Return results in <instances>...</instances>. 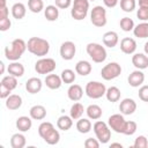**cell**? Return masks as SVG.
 I'll return each instance as SVG.
<instances>
[{"instance_id": "836d02e7", "label": "cell", "mask_w": 148, "mask_h": 148, "mask_svg": "<svg viewBox=\"0 0 148 148\" xmlns=\"http://www.w3.org/2000/svg\"><path fill=\"white\" fill-rule=\"evenodd\" d=\"M83 112H86L84 106H83L81 103L76 102V103H74V104L71 106V110H69V116H71V117H72L74 120H77V119H80V118L82 117Z\"/></svg>"}, {"instance_id": "3957f363", "label": "cell", "mask_w": 148, "mask_h": 148, "mask_svg": "<svg viewBox=\"0 0 148 148\" xmlns=\"http://www.w3.org/2000/svg\"><path fill=\"white\" fill-rule=\"evenodd\" d=\"M86 51H87L88 56L91 58V60L94 62H96V64L104 62L105 59H106V57H108V53H106L105 47L102 46L98 43H89V44H87Z\"/></svg>"}, {"instance_id": "1f68e13d", "label": "cell", "mask_w": 148, "mask_h": 148, "mask_svg": "<svg viewBox=\"0 0 148 148\" xmlns=\"http://www.w3.org/2000/svg\"><path fill=\"white\" fill-rule=\"evenodd\" d=\"M27 143V139L22 133H15L10 138V147L12 148H23Z\"/></svg>"}, {"instance_id": "f6af8a7d", "label": "cell", "mask_w": 148, "mask_h": 148, "mask_svg": "<svg viewBox=\"0 0 148 148\" xmlns=\"http://www.w3.org/2000/svg\"><path fill=\"white\" fill-rule=\"evenodd\" d=\"M83 145H84L86 148H98L99 145H101V142L97 140V138H96V139H94V138H88V139H86V141H84Z\"/></svg>"}, {"instance_id": "4fadbf2b", "label": "cell", "mask_w": 148, "mask_h": 148, "mask_svg": "<svg viewBox=\"0 0 148 148\" xmlns=\"http://www.w3.org/2000/svg\"><path fill=\"white\" fill-rule=\"evenodd\" d=\"M120 50L125 54H134L136 51V42L132 37H125L120 40Z\"/></svg>"}, {"instance_id": "603a6c76", "label": "cell", "mask_w": 148, "mask_h": 148, "mask_svg": "<svg viewBox=\"0 0 148 148\" xmlns=\"http://www.w3.org/2000/svg\"><path fill=\"white\" fill-rule=\"evenodd\" d=\"M91 71H92V66L87 60H80L75 65V72H76V74H79L81 76L89 75L91 73Z\"/></svg>"}, {"instance_id": "b9f144b4", "label": "cell", "mask_w": 148, "mask_h": 148, "mask_svg": "<svg viewBox=\"0 0 148 148\" xmlns=\"http://www.w3.org/2000/svg\"><path fill=\"white\" fill-rule=\"evenodd\" d=\"M134 148H147L148 147V139L145 135H139L135 138L134 143H133Z\"/></svg>"}, {"instance_id": "681fc988", "label": "cell", "mask_w": 148, "mask_h": 148, "mask_svg": "<svg viewBox=\"0 0 148 148\" xmlns=\"http://www.w3.org/2000/svg\"><path fill=\"white\" fill-rule=\"evenodd\" d=\"M118 2H119V0H103L104 6L108 7V8H113V7H116V6L118 5Z\"/></svg>"}, {"instance_id": "83f0119b", "label": "cell", "mask_w": 148, "mask_h": 148, "mask_svg": "<svg viewBox=\"0 0 148 148\" xmlns=\"http://www.w3.org/2000/svg\"><path fill=\"white\" fill-rule=\"evenodd\" d=\"M120 96H121V92H120V89L116 86H111L106 89V92H105V97L109 102L111 103H116L120 99Z\"/></svg>"}, {"instance_id": "8992f818", "label": "cell", "mask_w": 148, "mask_h": 148, "mask_svg": "<svg viewBox=\"0 0 148 148\" xmlns=\"http://www.w3.org/2000/svg\"><path fill=\"white\" fill-rule=\"evenodd\" d=\"M84 92L89 98L98 99V98H101V97H103L105 95L106 87H105L104 83H102L99 81H89L86 84Z\"/></svg>"}, {"instance_id": "d4e9b609", "label": "cell", "mask_w": 148, "mask_h": 148, "mask_svg": "<svg viewBox=\"0 0 148 148\" xmlns=\"http://www.w3.org/2000/svg\"><path fill=\"white\" fill-rule=\"evenodd\" d=\"M44 16L47 21L54 22L59 17V8L56 5H49L44 8Z\"/></svg>"}, {"instance_id": "484cf974", "label": "cell", "mask_w": 148, "mask_h": 148, "mask_svg": "<svg viewBox=\"0 0 148 148\" xmlns=\"http://www.w3.org/2000/svg\"><path fill=\"white\" fill-rule=\"evenodd\" d=\"M7 71L10 75H14L16 77H21L24 74V66L18 61H12L7 67Z\"/></svg>"}, {"instance_id": "2e32d148", "label": "cell", "mask_w": 148, "mask_h": 148, "mask_svg": "<svg viewBox=\"0 0 148 148\" xmlns=\"http://www.w3.org/2000/svg\"><path fill=\"white\" fill-rule=\"evenodd\" d=\"M132 64L136 69L148 68V56L146 53H134L132 56Z\"/></svg>"}, {"instance_id": "7bdbcfd3", "label": "cell", "mask_w": 148, "mask_h": 148, "mask_svg": "<svg viewBox=\"0 0 148 148\" xmlns=\"http://www.w3.org/2000/svg\"><path fill=\"white\" fill-rule=\"evenodd\" d=\"M52 127H54L52 123H50V121H43V123L38 126V134H39V136L42 138V136H43L49 130H51Z\"/></svg>"}, {"instance_id": "9c48e42d", "label": "cell", "mask_w": 148, "mask_h": 148, "mask_svg": "<svg viewBox=\"0 0 148 148\" xmlns=\"http://www.w3.org/2000/svg\"><path fill=\"white\" fill-rule=\"evenodd\" d=\"M120 74H121V66H120L118 62H116V61H112V62L106 64V65L101 69V76H102L105 81L114 80V79H117Z\"/></svg>"}, {"instance_id": "ab89813d", "label": "cell", "mask_w": 148, "mask_h": 148, "mask_svg": "<svg viewBox=\"0 0 148 148\" xmlns=\"http://www.w3.org/2000/svg\"><path fill=\"white\" fill-rule=\"evenodd\" d=\"M138 130V125L135 121L133 120H126V124H125V128H124V132L123 134L125 135H133Z\"/></svg>"}, {"instance_id": "bcb514c9", "label": "cell", "mask_w": 148, "mask_h": 148, "mask_svg": "<svg viewBox=\"0 0 148 148\" xmlns=\"http://www.w3.org/2000/svg\"><path fill=\"white\" fill-rule=\"evenodd\" d=\"M54 3H56V6L58 8L66 9V8H68L73 3V0H54Z\"/></svg>"}, {"instance_id": "ee69618b", "label": "cell", "mask_w": 148, "mask_h": 148, "mask_svg": "<svg viewBox=\"0 0 148 148\" xmlns=\"http://www.w3.org/2000/svg\"><path fill=\"white\" fill-rule=\"evenodd\" d=\"M139 98L142 102H148V84H143L139 88Z\"/></svg>"}, {"instance_id": "6da1fadb", "label": "cell", "mask_w": 148, "mask_h": 148, "mask_svg": "<svg viewBox=\"0 0 148 148\" xmlns=\"http://www.w3.org/2000/svg\"><path fill=\"white\" fill-rule=\"evenodd\" d=\"M27 50L37 57H45L50 51V43L40 37H30L27 42Z\"/></svg>"}, {"instance_id": "11a10c76", "label": "cell", "mask_w": 148, "mask_h": 148, "mask_svg": "<svg viewBox=\"0 0 148 148\" xmlns=\"http://www.w3.org/2000/svg\"><path fill=\"white\" fill-rule=\"evenodd\" d=\"M0 67H1V72H0V73L3 74V73H5V64H3L2 61H0Z\"/></svg>"}, {"instance_id": "8fae6325", "label": "cell", "mask_w": 148, "mask_h": 148, "mask_svg": "<svg viewBox=\"0 0 148 148\" xmlns=\"http://www.w3.org/2000/svg\"><path fill=\"white\" fill-rule=\"evenodd\" d=\"M59 52L64 60H72L76 53V45L71 40H66L60 45Z\"/></svg>"}, {"instance_id": "db71d44e", "label": "cell", "mask_w": 148, "mask_h": 148, "mask_svg": "<svg viewBox=\"0 0 148 148\" xmlns=\"http://www.w3.org/2000/svg\"><path fill=\"white\" fill-rule=\"evenodd\" d=\"M143 51H145V53L148 56V42H146V43H145V46H143Z\"/></svg>"}, {"instance_id": "52a82bcc", "label": "cell", "mask_w": 148, "mask_h": 148, "mask_svg": "<svg viewBox=\"0 0 148 148\" xmlns=\"http://www.w3.org/2000/svg\"><path fill=\"white\" fill-rule=\"evenodd\" d=\"M90 21L92 25L97 28H102L106 24V9L103 6H95L90 12Z\"/></svg>"}, {"instance_id": "ba28073f", "label": "cell", "mask_w": 148, "mask_h": 148, "mask_svg": "<svg viewBox=\"0 0 148 148\" xmlns=\"http://www.w3.org/2000/svg\"><path fill=\"white\" fill-rule=\"evenodd\" d=\"M57 67V64H56V60L52 59V58H40L39 60L36 61L35 64V71L38 73V74H42V75H47L50 73H52Z\"/></svg>"}, {"instance_id": "9a60e30c", "label": "cell", "mask_w": 148, "mask_h": 148, "mask_svg": "<svg viewBox=\"0 0 148 148\" xmlns=\"http://www.w3.org/2000/svg\"><path fill=\"white\" fill-rule=\"evenodd\" d=\"M42 88H43V82L39 77H30L25 82V89L31 95L39 92L42 90Z\"/></svg>"}, {"instance_id": "816d5d0a", "label": "cell", "mask_w": 148, "mask_h": 148, "mask_svg": "<svg viewBox=\"0 0 148 148\" xmlns=\"http://www.w3.org/2000/svg\"><path fill=\"white\" fill-rule=\"evenodd\" d=\"M139 6H148V0H139Z\"/></svg>"}, {"instance_id": "7a4b0ae2", "label": "cell", "mask_w": 148, "mask_h": 148, "mask_svg": "<svg viewBox=\"0 0 148 148\" xmlns=\"http://www.w3.org/2000/svg\"><path fill=\"white\" fill-rule=\"evenodd\" d=\"M27 50V43L22 38L14 39L5 47V57L9 61H17Z\"/></svg>"}, {"instance_id": "4316f807", "label": "cell", "mask_w": 148, "mask_h": 148, "mask_svg": "<svg viewBox=\"0 0 148 148\" xmlns=\"http://www.w3.org/2000/svg\"><path fill=\"white\" fill-rule=\"evenodd\" d=\"M86 113L88 116L89 119H92V120H98L102 114H103V111H102V108L97 104H90L87 109H86Z\"/></svg>"}, {"instance_id": "e575fe53", "label": "cell", "mask_w": 148, "mask_h": 148, "mask_svg": "<svg viewBox=\"0 0 148 148\" xmlns=\"http://www.w3.org/2000/svg\"><path fill=\"white\" fill-rule=\"evenodd\" d=\"M61 76V80L64 83H67V84H72L75 79H76V72H74L73 69H69V68H66L61 72L60 74Z\"/></svg>"}, {"instance_id": "f5cc1de1", "label": "cell", "mask_w": 148, "mask_h": 148, "mask_svg": "<svg viewBox=\"0 0 148 148\" xmlns=\"http://www.w3.org/2000/svg\"><path fill=\"white\" fill-rule=\"evenodd\" d=\"M110 147H120V148H121V147H123V145H121V143H119V142H113V143H111V145H110Z\"/></svg>"}, {"instance_id": "44dd1931", "label": "cell", "mask_w": 148, "mask_h": 148, "mask_svg": "<svg viewBox=\"0 0 148 148\" xmlns=\"http://www.w3.org/2000/svg\"><path fill=\"white\" fill-rule=\"evenodd\" d=\"M31 119L32 118L31 117H28V116H21V117H18L16 119V123H15L16 128L20 132H22V133L28 132L31 128V126H32V120Z\"/></svg>"}, {"instance_id": "f35d334b", "label": "cell", "mask_w": 148, "mask_h": 148, "mask_svg": "<svg viewBox=\"0 0 148 148\" xmlns=\"http://www.w3.org/2000/svg\"><path fill=\"white\" fill-rule=\"evenodd\" d=\"M120 8L125 13H131L135 9L136 7V1L135 0H120Z\"/></svg>"}, {"instance_id": "8d00e7d4", "label": "cell", "mask_w": 148, "mask_h": 148, "mask_svg": "<svg viewBox=\"0 0 148 148\" xmlns=\"http://www.w3.org/2000/svg\"><path fill=\"white\" fill-rule=\"evenodd\" d=\"M28 8L31 13H40L44 9V1L43 0H28Z\"/></svg>"}, {"instance_id": "5b68a950", "label": "cell", "mask_w": 148, "mask_h": 148, "mask_svg": "<svg viewBox=\"0 0 148 148\" xmlns=\"http://www.w3.org/2000/svg\"><path fill=\"white\" fill-rule=\"evenodd\" d=\"M94 133L97 138V140L101 143H108L111 139V128L109 127L108 123L102 121V120H96L95 124L92 125Z\"/></svg>"}, {"instance_id": "d590c367", "label": "cell", "mask_w": 148, "mask_h": 148, "mask_svg": "<svg viewBox=\"0 0 148 148\" xmlns=\"http://www.w3.org/2000/svg\"><path fill=\"white\" fill-rule=\"evenodd\" d=\"M0 84L7 87V88L10 89V90H14V89L17 87V77L14 76V75H10V74H9V75H6V76H3V77L1 79Z\"/></svg>"}, {"instance_id": "e0dca14e", "label": "cell", "mask_w": 148, "mask_h": 148, "mask_svg": "<svg viewBox=\"0 0 148 148\" xmlns=\"http://www.w3.org/2000/svg\"><path fill=\"white\" fill-rule=\"evenodd\" d=\"M46 87L49 89H52V90H56V89H59L61 87V84L64 83L62 80H61V76L60 75H57V74H47L45 76V80H44Z\"/></svg>"}, {"instance_id": "9f6ffc18", "label": "cell", "mask_w": 148, "mask_h": 148, "mask_svg": "<svg viewBox=\"0 0 148 148\" xmlns=\"http://www.w3.org/2000/svg\"><path fill=\"white\" fill-rule=\"evenodd\" d=\"M89 1H96V0H89Z\"/></svg>"}, {"instance_id": "f546056e", "label": "cell", "mask_w": 148, "mask_h": 148, "mask_svg": "<svg viewBox=\"0 0 148 148\" xmlns=\"http://www.w3.org/2000/svg\"><path fill=\"white\" fill-rule=\"evenodd\" d=\"M91 127H92V124L89 120V118H80L76 121V130L81 134L89 133L91 131Z\"/></svg>"}, {"instance_id": "ffe728a7", "label": "cell", "mask_w": 148, "mask_h": 148, "mask_svg": "<svg viewBox=\"0 0 148 148\" xmlns=\"http://www.w3.org/2000/svg\"><path fill=\"white\" fill-rule=\"evenodd\" d=\"M102 40H103V44L105 46L112 49V47L117 46V44L119 42V36H118V34L116 31H106L103 35Z\"/></svg>"}, {"instance_id": "4dcf8cb0", "label": "cell", "mask_w": 148, "mask_h": 148, "mask_svg": "<svg viewBox=\"0 0 148 148\" xmlns=\"http://www.w3.org/2000/svg\"><path fill=\"white\" fill-rule=\"evenodd\" d=\"M27 8L22 2H16L12 6V15L16 20H22L25 16Z\"/></svg>"}, {"instance_id": "d6a6232c", "label": "cell", "mask_w": 148, "mask_h": 148, "mask_svg": "<svg viewBox=\"0 0 148 148\" xmlns=\"http://www.w3.org/2000/svg\"><path fill=\"white\" fill-rule=\"evenodd\" d=\"M133 34L138 38H148V22H141L133 29Z\"/></svg>"}, {"instance_id": "c3c4849f", "label": "cell", "mask_w": 148, "mask_h": 148, "mask_svg": "<svg viewBox=\"0 0 148 148\" xmlns=\"http://www.w3.org/2000/svg\"><path fill=\"white\" fill-rule=\"evenodd\" d=\"M10 92H12V90H10V89H8L7 87H5V86L0 84V98L6 99V98L10 95Z\"/></svg>"}, {"instance_id": "f907efd6", "label": "cell", "mask_w": 148, "mask_h": 148, "mask_svg": "<svg viewBox=\"0 0 148 148\" xmlns=\"http://www.w3.org/2000/svg\"><path fill=\"white\" fill-rule=\"evenodd\" d=\"M8 15H9V10H8L7 6L6 7H0V20L8 17Z\"/></svg>"}, {"instance_id": "74e56055", "label": "cell", "mask_w": 148, "mask_h": 148, "mask_svg": "<svg viewBox=\"0 0 148 148\" xmlns=\"http://www.w3.org/2000/svg\"><path fill=\"white\" fill-rule=\"evenodd\" d=\"M119 25H120V29H121L123 31H125V32L133 31V29H134V27H135L134 21H133L132 18L127 17V16H125V17H123V18L120 20Z\"/></svg>"}, {"instance_id": "ac0fdd59", "label": "cell", "mask_w": 148, "mask_h": 148, "mask_svg": "<svg viewBox=\"0 0 148 148\" xmlns=\"http://www.w3.org/2000/svg\"><path fill=\"white\" fill-rule=\"evenodd\" d=\"M83 96V89L80 84H76V83H72L67 90V97L73 101V102H77L82 98Z\"/></svg>"}, {"instance_id": "7402d4cb", "label": "cell", "mask_w": 148, "mask_h": 148, "mask_svg": "<svg viewBox=\"0 0 148 148\" xmlns=\"http://www.w3.org/2000/svg\"><path fill=\"white\" fill-rule=\"evenodd\" d=\"M42 139H43L47 145L53 146V145H57V143L60 141V133H59L58 130H56L54 127H52L51 130H49V131L42 136Z\"/></svg>"}, {"instance_id": "7c38bea8", "label": "cell", "mask_w": 148, "mask_h": 148, "mask_svg": "<svg viewBox=\"0 0 148 148\" xmlns=\"http://www.w3.org/2000/svg\"><path fill=\"white\" fill-rule=\"evenodd\" d=\"M119 111L124 116L133 114L136 111V102L133 98H130V97L124 98L119 104Z\"/></svg>"}, {"instance_id": "d6986e66", "label": "cell", "mask_w": 148, "mask_h": 148, "mask_svg": "<svg viewBox=\"0 0 148 148\" xmlns=\"http://www.w3.org/2000/svg\"><path fill=\"white\" fill-rule=\"evenodd\" d=\"M22 106V97L17 94H10L6 98V108L8 110H18Z\"/></svg>"}, {"instance_id": "5bb4252c", "label": "cell", "mask_w": 148, "mask_h": 148, "mask_svg": "<svg viewBox=\"0 0 148 148\" xmlns=\"http://www.w3.org/2000/svg\"><path fill=\"white\" fill-rule=\"evenodd\" d=\"M127 81H128V84L133 88L141 87L142 83L145 82V74L141 69H135L128 75Z\"/></svg>"}, {"instance_id": "277c9868", "label": "cell", "mask_w": 148, "mask_h": 148, "mask_svg": "<svg viewBox=\"0 0 148 148\" xmlns=\"http://www.w3.org/2000/svg\"><path fill=\"white\" fill-rule=\"evenodd\" d=\"M89 0H73L71 16L76 21L84 20L89 10Z\"/></svg>"}, {"instance_id": "cb8c5ba5", "label": "cell", "mask_w": 148, "mask_h": 148, "mask_svg": "<svg viewBox=\"0 0 148 148\" xmlns=\"http://www.w3.org/2000/svg\"><path fill=\"white\" fill-rule=\"evenodd\" d=\"M29 116L34 119V120H43L46 117V109L43 105H34L30 108L29 110Z\"/></svg>"}, {"instance_id": "60d3db41", "label": "cell", "mask_w": 148, "mask_h": 148, "mask_svg": "<svg viewBox=\"0 0 148 148\" xmlns=\"http://www.w3.org/2000/svg\"><path fill=\"white\" fill-rule=\"evenodd\" d=\"M136 17L142 22H148V6H139Z\"/></svg>"}, {"instance_id": "f1b7e54d", "label": "cell", "mask_w": 148, "mask_h": 148, "mask_svg": "<svg viewBox=\"0 0 148 148\" xmlns=\"http://www.w3.org/2000/svg\"><path fill=\"white\" fill-rule=\"evenodd\" d=\"M73 118L71 116H66V114H62L58 118L57 120V127L61 131H68L72 126H73Z\"/></svg>"}, {"instance_id": "30bf717a", "label": "cell", "mask_w": 148, "mask_h": 148, "mask_svg": "<svg viewBox=\"0 0 148 148\" xmlns=\"http://www.w3.org/2000/svg\"><path fill=\"white\" fill-rule=\"evenodd\" d=\"M125 124H126V120L124 118V114L123 113H114V114H111L108 119V125L109 127L116 132V133H120L123 134L124 132V128H125Z\"/></svg>"}, {"instance_id": "7dc6e473", "label": "cell", "mask_w": 148, "mask_h": 148, "mask_svg": "<svg viewBox=\"0 0 148 148\" xmlns=\"http://www.w3.org/2000/svg\"><path fill=\"white\" fill-rule=\"evenodd\" d=\"M10 25H12V22H10L9 17L1 18V20H0V30H1V31H7V30H9Z\"/></svg>"}]
</instances>
